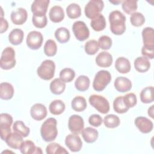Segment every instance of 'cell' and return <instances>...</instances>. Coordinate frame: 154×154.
<instances>
[{
    "label": "cell",
    "instance_id": "1",
    "mask_svg": "<svg viewBox=\"0 0 154 154\" xmlns=\"http://www.w3.org/2000/svg\"><path fill=\"white\" fill-rule=\"evenodd\" d=\"M110 30L115 35H122L126 30V16L120 11L114 10L109 15Z\"/></svg>",
    "mask_w": 154,
    "mask_h": 154
},
{
    "label": "cell",
    "instance_id": "2",
    "mask_svg": "<svg viewBox=\"0 0 154 154\" xmlns=\"http://www.w3.org/2000/svg\"><path fill=\"white\" fill-rule=\"evenodd\" d=\"M57 120L50 117L46 119L40 128V134L43 140L46 142H51L55 140L58 135Z\"/></svg>",
    "mask_w": 154,
    "mask_h": 154
},
{
    "label": "cell",
    "instance_id": "3",
    "mask_svg": "<svg viewBox=\"0 0 154 154\" xmlns=\"http://www.w3.org/2000/svg\"><path fill=\"white\" fill-rule=\"evenodd\" d=\"M15 51L12 47L8 46L2 52L0 59V66L2 69L10 70L16 65Z\"/></svg>",
    "mask_w": 154,
    "mask_h": 154
},
{
    "label": "cell",
    "instance_id": "4",
    "mask_svg": "<svg viewBox=\"0 0 154 154\" xmlns=\"http://www.w3.org/2000/svg\"><path fill=\"white\" fill-rule=\"evenodd\" d=\"M55 64L51 60L43 61L37 69V73L41 79L49 81L51 80L55 74Z\"/></svg>",
    "mask_w": 154,
    "mask_h": 154
},
{
    "label": "cell",
    "instance_id": "5",
    "mask_svg": "<svg viewBox=\"0 0 154 154\" xmlns=\"http://www.w3.org/2000/svg\"><path fill=\"white\" fill-rule=\"evenodd\" d=\"M111 75L108 70H101L96 74L93 82V87L96 91L103 90L107 85L111 82Z\"/></svg>",
    "mask_w": 154,
    "mask_h": 154
},
{
    "label": "cell",
    "instance_id": "6",
    "mask_svg": "<svg viewBox=\"0 0 154 154\" xmlns=\"http://www.w3.org/2000/svg\"><path fill=\"white\" fill-rule=\"evenodd\" d=\"M89 103L97 111L102 114H106L109 111L108 100L102 96L92 94L89 97Z\"/></svg>",
    "mask_w": 154,
    "mask_h": 154
},
{
    "label": "cell",
    "instance_id": "7",
    "mask_svg": "<svg viewBox=\"0 0 154 154\" xmlns=\"http://www.w3.org/2000/svg\"><path fill=\"white\" fill-rule=\"evenodd\" d=\"M104 7V3L101 0H91L85 5L84 13L89 19H92L101 12Z\"/></svg>",
    "mask_w": 154,
    "mask_h": 154
},
{
    "label": "cell",
    "instance_id": "8",
    "mask_svg": "<svg viewBox=\"0 0 154 154\" xmlns=\"http://www.w3.org/2000/svg\"><path fill=\"white\" fill-rule=\"evenodd\" d=\"M13 117L7 113H1L0 114V131L1 138L5 141L8 135L11 132V126L13 123Z\"/></svg>",
    "mask_w": 154,
    "mask_h": 154
},
{
    "label": "cell",
    "instance_id": "9",
    "mask_svg": "<svg viewBox=\"0 0 154 154\" xmlns=\"http://www.w3.org/2000/svg\"><path fill=\"white\" fill-rule=\"evenodd\" d=\"M73 34L77 40L83 42L90 36V31L86 24L81 20L76 21L72 25Z\"/></svg>",
    "mask_w": 154,
    "mask_h": 154
},
{
    "label": "cell",
    "instance_id": "10",
    "mask_svg": "<svg viewBox=\"0 0 154 154\" xmlns=\"http://www.w3.org/2000/svg\"><path fill=\"white\" fill-rule=\"evenodd\" d=\"M43 40V37L40 32L37 31H32L27 35L26 42L29 48L32 50H37L42 46Z\"/></svg>",
    "mask_w": 154,
    "mask_h": 154
},
{
    "label": "cell",
    "instance_id": "11",
    "mask_svg": "<svg viewBox=\"0 0 154 154\" xmlns=\"http://www.w3.org/2000/svg\"><path fill=\"white\" fill-rule=\"evenodd\" d=\"M68 127L70 131L73 134H79L81 133L84 127L83 119L77 114L71 116L69 119Z\"/></svg>",
    "mask_w": 154,
    "mask_h": 154
},
{
    "label": "cell",
    "instance_id": "12",
    "mask_svg": "<svg viewBox=\"0 0 154 154\" xmlns=\"http://www.w3.org/2000/svg\"><path fill=\"white\" fill-rule=\"evenodd\" d=\"M65 144L68 149L73 152H79L82 146V142L78 134H70L65 138Z\"/></svg>",
    "mask_w": 154,
    "mask_h": 154
},
{
    "label": "cell",
    "instance_id": "13",
    "mask_svg": "<svg viewBox=\"0 0 154 154\" xmlns=\"http://www.w3.org/2000/svg\"><path fill=\"white\" fill-rule=\"evenodd\" d=\"M50 1L49 0H35L32 2L31 10L33 15L43 16L46 15Z\"/></svg>",
    "mask_w": 154,
    "mask_h": 154
},
{
    "label": "cell",
    "instance_id": "14",
    "mask_svg": "<svg viewBox=\"0 0 154 154\" xmlns=\"http://www.w3.org/2000/svg\"><path fill=\"white\" fill-rule=\"evenodd\" d=\"M136 127L143 134L150 132L153 128V122L145 117L139 116L135 118L134 121Z\"/></svg>",
    "mask_w": 154,
    "mask_h": 154
},
{
    "label": "cell",
    "instance_id": "15",
    "mask_svg": "<svg viewBox=\"0 0 154 154\" xmlns=\"http://www.w3.org/2000/svg\"><path fill=\"white\" fill-rule=\"evenodd\" d=\"M30 114L34 120L40 121L47 116L46 107L40 103H35L30 109Z\"/></svg>",
    "mask_w": 154,
    "mask_h": 154
},
{
    "label": "cell",
    "instance_id": "16",
    "mask_svg": "<svg viewBox=\"0 0 154 154\" xmlns=\"http://www.w3.org/2000/svg\"><path fill=\"white\" fill-rule=\"evenodd\" d=\"M143 47L154 49V31L152 27H146L142 31Z\"/></svg>",
    "mask_w": 154,
    "mask_h": 154
},
{
    "label": "cell",
    "instance_id": "17",
    "mask_svg": "<svg viewBox=\"0 0 154 154\" xmlns=\"http://www.w3.org/2000/svg\"><path fill=\"white\" fill-rule=\"evenodd\" d=\"M28 17L26 10L23 8H19L15 11H13L10 15L12 22L15 25L23 24Z\"/></svg>",
    "mask_w": 154,
    "mask_h": 154
},
{
    "label": "cell",
    "instance_id": "18",
    "mask_svg": "<svg viewBox=\"0 0 154 154\" xmlns=\"http://www.w3.org/2000/svg\"><path fill=\"white\" fill-rule=\"evenodd\" d=\"M114 87L121 93L127 92L132 88V82L131 80L124 76H119L114 81Z\"/></svg>",
    "mask_w": 154,
    "mask_h": 154
},
{
    "label": "cell",
    "instance_id": "19",
    "mask_svg": "<svg viewBox=\"0 0 154 154\" xmlns=\"http://www.w3.org/2000/svg\"><path fill=\"white\" fill-rule=\"evenodd\" d=\"M20 151L23 154H42V149L35 146V144L31 140H26L22 142L20 148Z\"/></svg>",
    "mask_w": 154,
    "mask_h": 154
},
{
    "label": "cell",
    "instance_id": "20",
    "mask_svg": "<svg viewBox=\"0 0 154 154\" xmlns=\"http://www.w3.org/2000/svg\"><path fill=\"white\" fill-rule=\"evenodd\" d=\"M5 141L10 148L19 149L23 142V137L16 132H11L7 137Z\"/></svg>",
    "mask_w": 154,
    "mask_h": 154
},
{
    "label": "cell",
    "instance_id": "21",
    "mask_svg": "<svg viewBox=\"0 0 154 154\" xmlns=\"http://www.w3.org/2000/svg\"><path fill=\"white\" fill-rule=\"evenodd\" d=\"M112 57L111 54L106 51L100 52L96 57L95 61L96 64L101 67H108L112 63Z\"/></svg>",
    "mask_w": 154,
    "mask_h": 154
},
{
    "label": "cell",
    "instance_id": "22",
    "mask_svg": "<svg viewBox=\"0 0 154 154\" xmlns=\"http://www.w3.org/2000/svg\"><path fill=\"white\" fill-rule=\"evenodd\" d=\"M49 17L54 23H59L64 18V12L63 8L59 5L53 6L49 10Z\"/></svg>",
    "mask_w": 154,
    "mask_h": 154
},
{
    "label": "cell",
    "instance_id": "23",
    "mask_svg": "<svg viewBox=\"0 0 154 154\" xmlns=\"http://www.w3.org/2000/svg\"><path fill=\"white\" fill-rule=\"evenodd\" d=\"M115 68L120 73H127L131 70V63L125 57H119L116 60Z\"/></svg>",
    "mask_w": 154,
    "mask_h": 154
},
{
    "label": "cell",
    "instance_id": "24",
    "mask_svg": "<svg viewBox=\"0 0 154 154\" xmlns=\"http://www.w3.org/2000/svg\"><path fill=\"white\" fill-rule=\"evenodd\" d=\"M82 136L84 141L87 143H93L96 141L98 138V131L91 127H87L81 132Z\"/></svg>",
    "mask_w": 154,
    "mask_h": 154
},
{
    "label": "cell",
    "instance_id": "25",
    "mask_svg": "<svg viewBox=\"0 0 154 154\" xmlns=\"http://www.w3.org/2000/svg\"><path fill=\"white\" fill-rule=\"evenodd\" d=\"M14 94V88L8 82H2L0 84V97L3 100L11 99Z\"/></svg>",
    "mask_w": 154,
    "mask_h": 154
},
{
    "label": "cell",
    "instance_id": "26",
    "mask_svg": "<svg viewBox=\"0 0 154 154\" xmlns=\"http://www.w3.org/2000/svg\"><path fill=\"white\" fill-rule=\"evenodd\" d=\"M134 67L137 71L144 73L150 69V62L145 57H138L134 60Z\"/></svg>",
    "mask_w": 154,
    "mask_h": 154
},
{
    "label": "cell",
    "instance_id": "27",
    "mask_svg": "<svg viewBox=\"0 0 154 154\" xmlns=\"http://www.w3.org/2000/svg\"><path fill=\"white\" fill-rule=\"evenodd\" d=\"M23 37V31L19 28L13 29L8 34V40L10 43L16 46L20 45L22 42Z\"/></svg>",
    "mask_w": 154,
    "mask_h": 154
},
{
    "label": "cell",
    "instance_id": "28",
    "mask_svg": "<svg viewBox=\"0 0 154 154\" xmlns=\"http://www.w3.org/2000/svg\"><path fill=\"white\" fill-rule=\"evenodd\" d=\"M90 25L92 29L96 31H101L103 30L106 27L105 17L100 13L98 14L91 19Z\"/></svg>",
    "mask_w": 154,
    "mask_h": 154
},
{
    "label": "cell",
    "instance_id": "29",
    "mask_svg": "<svg viewBox=\"0 0 154 154\" xmlns=\"http://www.w3.org/2000/svg\"><path fill=\"white\" fill-rule=\"evenodd\" d=\"M66 105L60 99H56L51 102L49 106L50 112L54 115H60L65 110Z\"/></svg>",
    "mask_w": 154,
    "mask_h": 154
},
{
    "label": "cell",
    "instance_id": "30",
    "mask_svg": "<svg viewBox=\"0 0 154 154\" xmlns=\"http://www.w3.org/2000/svg\"><path fill=\"white\" fill-rule=\"evenodd\" d=\"M51 91L57 95L61 94L64 92L66 88L65 82L62 81L60 78L54 79L49 85Z\"/></svg>",
    "mask_w": 154,
    "mask_h": 154
},
{
    "label": "cell",
    "instance_id": "31",
    "mask_svg": "<svg viewBox=\"0 0 154 154\" xmlns=\"http://www.w3.org/2000/svg\"><path fill=\"white\" fill-rule=\"evenodd\" d=\"M71 106L72 109L75 111H83L87 108V101L84 97L77 96L75 97L72 100Z\"/></svg>",
    "mask_w": 154,
    "mask_h": 154
},
{
    "label": "cell",
    "instance_id": "32",
    "mask_svg": "<svg viewBox=\"0 0 154 154\" xmlns=\"http://www.w3.org/2000/svg\"><path fill=\"white\" fill-rule=\"evenodd\" d=\"M55 37L57 40L61 43L67 42L70 37V32L68 29L65 27H60L55 31Z\"/></svg>",
    "mask_w": 154,
    "mask_h": 154
},
{
    "label": "cell",
    "instance_id": "33",
    "mask_svg": "<svg viewBox=\"0 0 154 154\" xmlns=\"http://www.w3.org/2000/svg\"><path fill=\"white\" fill-rule=\"evenodd\" d=\"M90 84V79L85 75H80L75 82V87L79 91H84L88 89Z\"/></svg>",
    "mask_w": 154,
    "mask_h": 154
},
{
    "label": "cell",
    "instance_id": "34",
    "mask_svg": "<svg viewBox=\"0 0 154 154\" xmlns=\"http://www.w3.org/2000/svg\"><path fill=\"white\" fill-rule=\"evenodd\" d=\"M140 100L144 103H150L153 101V87L152 86L144 88L140 93Z\"/></svg>",
    "mask_w": 154,
    "mask_h": 154
},
{
    "label": "cell",
    "instance_id": "35",
    "mask_svg": "<svg viewBox=\"0 0 154 154\" xmlns=\"http://www.w3.org/2000/svg\"><path fill=\"white\" fill-rule=\"evenodd\" d=\"M13 129L14 132L19 134L23 137H28L30 132V129L21 120H17L14 122L13 125Z\"/></svg>",
    "mask_w": 154,
    "mask_h": 154
},
{
    "label": "cell",
    "instance_id": "36",
    "mask_svg": "<svg viewBox=\"0 0 154 154\" xmlns=\"http://www.w3.org/2000/svg\"><path fill=\"white\" fill-rule=\"evenodd\" d=\"M113 108L119 114H123L128 111L129 108L126 106L123 100V96H120L115 98L113 102Z\"/></svg>",
    "mask_w": 154,
    "mask_h": 154
},
{
    "label": "cell",
    "instance_id": "37",
    "mask_svg": "<svg viewBox=\"0 0 154 154\" xmlns=\"http://www.w3.org/2000/svg\"><path fill=\"white\" fill-rule=\"evenodd\" d=\"M46 152L48 154H64L69 153L64 147L57 143H51L46 147Z\"/></svg>",
    "mask_w": 154,
    "mask_h": 154
},
{
    "label": "cell",
    "instance_id": "38",
    "mask_svg": "<svg viewBox=\"0 0 154 154\" xmlns=\"http://www.w3.org/2000/svg\"><path fill=\"white\" fill-rule=\"evenodd\" d=\"M66 13L69 18L76 19L81 14V8L78 4L72 3L67 7Z\"/></svg>",
    "mask_w": 154,
    "mask_h": 154
},
{
    "label": "cell",
    "instance_id": "39",
    "mask_svg": "<svg viewBox=\"0 0 154 154\" xmlns=\"http://www.w3.org/2000/svg\"><path fill=\"white\" fill-rule=\"evenodd\" d=\"M103 121L105 126L108 128H117L120 123L119 117L115 114H108L106 116Z\"/></svg>",
    "mask_w": 154,
    "mask_h": 154
},
{
    "label": "cell",
    "instance_id": "40",
    "mask_svg": "<svg viewBox=\"0 0 154 154\" xmlns=\"http://www.w3.org/2000/svg\"><path fill=\"white\" fill-rule=\"evenodd\" d=\"M57 46L55 42L52 39L48 40L44 45V53L48 57H53L57 54Z\"/></svg>",
    "mask_w": 154,
    "mask_h": 154
},
{
    "label": "cell",
    "instance_id": "41",
    "mask_svg": "<svg viewBox=\"0 0 154 154\" xmlns=\"http://www.w3.org/2000/svg\"><path fill=\"white\" fill-rule=\"evenodd\" d=\"M122 9L123 11L128 14H131L135 12L137 10L138 5H137V1L134 0H125L122 2Z\"/></svg>",
    "mask_w": 154,
    "mask_h": 154
},
{
    "label": "cell",
    "instance_id": "42",
    "mask_svg": "<svg viewBox=\"0 0 154 154\" xmlns=\"http://www.w3.org/2000/svg\"><path fill=\"white\" fill-rule=\"evenodd\" d=\"M75 76V71L70 68H64L60 72V79L64 82H71Z\"/></svg>",
    "mask_w": 154,
    "mask_h": 154
},
{
    "label": "cell",
    "instance_id": "43",
    "mask_svg": "<svg viewBox=\"0 0 154 154\" xmlns=\"http://www.w3.org/2000/svg\"><path fill=\"white\" fill-rule=\"evenodd\" d=\"M84 49L87 54L90 55H94L98 52L99 47L98 43L95 40H90L87 42L84 46Z\"/></svg>",
    "mask_w": 154,
    "mask_h": 154
},
{
    "label": "cell",
    "instance_id": "44",
    "mask_svg": "<svg viewBox=\"0 0 154 154\" xmlns=\"http://www.w3.org/2000/svg\"><path fill=\"white\" fill-rule=\"evenodd\" d=\"M130 21L131 24L136 27L142 26L145 22L144 15L140 12H134L131 15Z\"/></svg>",
    "mask_w": 154,
    "mask_h": 154
},
{
    "label": "cell",
    "instance_id": "45",
    "mask_svg": "<svg viewBox=\"0 0 154 154\" xmlns=\"http://www.w3.org/2000/svg\"><path fill=\"white\" fill-rule=\"evenodd\" d=\"M99 47L103 50H108L112 46V40L108 35H102L99 38L97 41Z\"/></svg>",
    "mask_w": 154,
    "mask_h": 154
},
{
    "label": "cell",
    "instance_id": "46",
    "mask_svg": "<svg viewBox=\"0 0 154 154\" xmlns=\"http://www.w3.org/2000/svg\"><path fill=\"white\" fill-rule=\"evenodd\" d=\"M32 22L33 25L38 28H45L48 23V19L46 16H37L32 15Z\"/></svg>",
    "mask_w": 154,
    "mask_h": 154
},
{
    "label": "cell",
    "instance_id": "47",
    "mask_svg": "<svg viewBox=\"0 0 154 154\" xmlns=\"http://www.w3.org/2000/svg\"><path fill=\"white\" fill-rule=\"evenodd\" d=\"M123 100L126 106L129 109L134 107L137 103L136 95L133 93H129L123 96Z\"/></svg>",
    "mask_w": 154,
    "mask_h": 154
},
{
    "label": "cell",
    "instance_id": "48",
    "mask_svg": "<svg viewBox=\"0 0 154 154\" xmlns=\"http://www.w3.org/2000/svg\"><path fill=\"white\" fill-rule=\"evenodd\" d=\"M103 122L102 117L96 114H92L88 118V122L90 125L94 127H99L102 125V123Z\"/></svg>",
    "mask_w": 154,
    "mask_h": 154
},
{
    "label": "cell",
    "instance_id": "49",
    "mask_svg": "<svg viewBox=\"0 0 154 154\" xmlns=\"http://www.w3.org/2000/svg\"><path fill=\"white\" fill-rule=\"evenodd\" d=\"M141 54L143 57L147 58L148 59H153L154 58V49H149L144 47H142Z\"/></svg>",
    "mask_w": 154,
    "mask_h": 154
},
{
    "label": "cell",
    "instance_id": "50",
    "mask_svg": "<svg viewBox=\"0 0 154 154\" xmlns=\"http://www.w3.org/2000/svg\"><path fill=\"white\" fill-rule=\"evenodd\" d=\"M0 23V32L3 33L7 30L8 28V23L7 20L4 17H1Z\"/></svg>",
    "mask_w": 154,
    "mask_h": 154
},
{
    "label": "cell",
    "instance_id": "51",
    "mask_svg": "<svg viewBox=\"0 0 154 154\" xmlns=\"http://www.w3.org/2000/svg\"><path fill=\"white\" fill-rule=\"evenodd\" d=\"M153 105H151L149 109H148V111H147V113H148V115L152 118V119H153Z\"/></svg>",
    "mask_w": 154,
    "mask_h": 154
},
{
    "label": "cell",
    "instance_id": "52",
    "mask_svg": "<svg viewBox=\"0 0 154 154\" xmlns=\"http://www.w3.org/2000/svg\"><path fill=\"white\" fill-rule=\"evenodd\" d=\"M109 2L112 4H114L115 5H117V4H119V3H121V1H109Z\"/></svg>",
    "mask_w": 154,
    "mask_h": 154
}]
</instances>
